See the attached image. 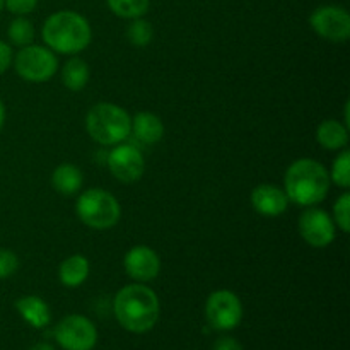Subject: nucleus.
Wrapping results in <instances>:
<instances>
[{"label": "nucleus", "instance_id": "1", "mask_svg": "<svg viewBox=\"0 0 350 350\" xmlns=\"http://www.w3.org/2000/svg\"><path fill=\"white\" fill-rule=\"evenodd\" d=\"M113 313L118 323L132 334H146L159 320V297L146 284H130L113 299Z\"/></svg>", "mask_w": 350, "mask_h": 350}, {"label": "nucleus", "instance_id": "2", "mask_svg": "<svg viewBox=\"0 0 350 350\" xmlns=\"http://www.w3.org/2000/svg\"><path fill=\"white\" fill-rule=\"evenodd\" d=\"M330 183V174L323 164L303 157L287 167L284 176V191L289 202L301 207H314L327 198Z\"/></svg>", "mask_w": 350, "mask_h": 350}, {"label": "nucleus", "instance_id": "3", "mask_svg": "<svg viewBox=\"0 0 350 350\" xmlns=\"http://www.w3.org/2000/svg\"><path fill=\"white\" fill-rule=\"evenodd\" d=\"M43 41L51 51L77 55L91 44L92 31L88 19L74 10H58L43 24Z\"/></svg>", "mask_w": 350, "mask_h": 350}, {"label": "nucleus", "instance_id": "4", "mask_svg": "<svg viewBox=\"0 0 350 350\" xmlns=\"http://www.w3.org/2000/svg\"><path fill=\"white\" fill-rule=\"evenodd\" d=\"M85 130L101 146H116L132 133V118L115 103H98L88 111Z\"/></svg>", "mask_w": 350, "mask_h": 350}, {"label": "nucleus", "instance_id": "5", "mask_svg": "<svg viewBox=\"0 0 350 350\" xmlns=\"http://www.w3.org/2000/svg\"><path fill=\"white\" fill-rule=\"evenodd\" d=\"M77 217L96 231L111 229L122 217V207L115 195L101 188H89L82 191L75 204Z\"/></svg>", "mask_w": 350, "mask_h": 350}, {"label": "nucleus", "instance_id": "6", "mask_svg": "<svg viewBox=\"0 0 350 350\" xmlns=\"http://www.w3.org/2000/svg\"><path fill=\"white\" fill-rule=\"evenodd\" d=\"M12 62L17 75L26 82H34V84L50 81L58 68V60L53 51L40 44L23 46Z\"/></svg>", "mask_w": 350, "mask_h": 350}, {"label": "nucleus", "instance_id": "7", "mask_svg": "<svg viewBox=\"0 0 350 350\" xmlns=\"http://www.w3.org/2000/svg\"><path fill=\"white\" fill-rule=\"evenodd\" d=\"M53 337L65 350H92L98 342V330L89 318L68 314L53 328Z\"/></svg>", "mask_w": 350, "mask_h": 350}, {"label": "nucleus", "instance_id": "8", "mask_svg": "<svg viewBox=\"0 0 350 350\" xmlns=\"http://www.w3.org/2000/svg\"><path fill=\"white\" fill-rule=\"evenodd\" d=\"M208 325L217 332L234 330L243 320V304L234 293L221 289L212 293L205 303Z\"/></svg>", "mask_w": 350, "mask_h": 350}, {"label": "nucleus", "instance_id": "9", "mask_svg": "<svg viewBox=\"0 0 350 350\" xmlns=\"http://www.w3.org/2000/svg\"><path fill=\"white\" fill-rule=\"evenodd\" d=\"M310 24L318 36L332 43H344L350 38V16L344 7H318L310 16Z\"/></svg>", "mask_w": 350, "mask_h": 350}, {"label": "nucleus", "instance_id": "10", "mask_svg": "<svg viewBox=\"0 0 350 350\" xmlns=\"http://www.w3.org/2000/svg\"><path fill=\"white\" fill-rule=\"evenodd\" d=\"M297 229H299L301 238L310 246H313V248H327L334 243L337 226H335L332 215L325 212L323 208L308 207L301 214Z\"/></svg>", "mask_w": 350, "mask_h": 350}, {"label": "nucleus", "instance_id": "11", "mask_svg": "<svg viewBox=\"0 0 350 350\" xmlns=\"http://www.w3.org/2000/svg\"><path fill=\"white\" fill-rule=\"evenodd\" d=\"M108 167L122 183H135L146 171V161L140 149L132 144H116L108 156Z\"/></svg>", "mask_w": 350, "mask_h": 350}, {"label": "nucleus", "instance_id": "12", "mask_svg": "<svg viewBox=\"0 0 350 350\" xmlns=\"http://www.w3.org/2000/svg\"><path fill=\"white\" fill-rule=\"evenodd\" d=\"M123 269L130 279L139 284H146L159 275L161 258L149 246H133L125 253Z\"/></svg>", "mask_w": 350, "mask_h": 350}, {"label": "nucleus", "instance_id": "13", "mask_svg": "<svg viewBox=\"0 0 350 350\" xmlns=\"http://www.w3.org/2000/svg\"><path fill=\"white\" fill-rule=\"evenodd\" d=\"M250 200H252L253 208L263 217H279L289 207V198L286 191L277 185H258L252 191Z\"/></svg>", "mask_w": 350, "mask_h": 350}, {"label": "nucleus", "instance_id": "14", "mask_svg": "<svg viewBox=\"0 0 350 350\" xmlns=\"http://www.w3.org/2000/svg\"><path fill=\"white\" fill-rule=\"evenodd\" d=\"M16 310L33 328H46L51 321V311L46 301L38 296H23L16 301Z\"/></svg>", "mask_w": 350, "mask_h": 350}, {"label": "nucleus", "instance_id": "15", "mask_svg": "<svg viewBox=\"0 0 350 350\" xmlns=\"http://www.w3.org/2000/svg\"><path fill=\"white\" fill-rule=\"evenodd\" d=\"M89 272H91V263L84 255H70L58 267V280L62 286L75 289L88 280Z\"/></svg>", "mask_w": 350, "mask_h": 350}, {"label": "nucleus", "instance_id": "16", "mask_svg": "<svg viewBox=\"0 0 350 350\" xmlns=\"http://www.w3.org/2000/svg\"><path fill=\"white\" fill-rule=\"evenodd\" d=\"M132 132L142 144L152 146L164 135V125L157 115L150 111H140L132 120Z\"/></svg>", "mask_w": 350, "mask_h": 350}, {"label": "nucleus", "instance_id": "17", "mask_svg": "<svg viewBox=\"0 0 350 350\" xmlns=\"http://www.w3.org/2000/svg\"><path fill=\"white\" fill-rule=\"evenodd\" d=\"M317 140L323 149L342 150L349 144V129L337 120H325L318 125Z\"/></svg>", "mask_w": 350, "mask_h": 350}, {"label": "nucleus", "instance_id": "18", "mask_svg": "<svg viewBox=\"0 0 350 350\" xmlns=\"http://www.w3.org/2000/svg\"><path fill=\"white\" fill-rule=\"evenodd\" d=\"M84 176L82 171L74 164H60L51 174V185L62 195H75L82 188Z\"/></svg>", "mask_w": 350, "mask_h": 350}, {"label": "nucleus", "instance_id": "19", "mask_svg": "<svg viewBox=\"0 0 350 350\" xmlns=\"http://www.w3.org/2000/svg\"><path fill=\"white\" fill-rule=\"evenodd\" d=\"M62 82H64V85L68 91H82L89 82V67L85 60L79 57L70 58L64 65V70H62Z\"/></svg>", "mask_w": 350, "mask_h": 350}, {"label": "nucleus", "instance_id": "20", "mask_svg": "<svg viewBox=\"0 0 350 350\" xmlns=\"http://www.w3.org/2000/svg\"><path fill=\"white\" fill-rule=\"evenodd\" d=\"M109 10L123 19H137L147 14L150 0H106Z\"/></svg>", "mask_w": 350, "mask_h": 350}, {"label": "nucleus", "instance_id": "21", "mask_svg": "<svg viewBox=\"0 0 350 350\" xmlns=\"http://www.w3.org/2000/svg\"><path fill=\"white\" fill-rule=\"evenodd\" d=\"M7 36H9L10 43L17 44V46H27V44H33L34 40V26L29 19H26L24 16L16 17L12 23L9 24V29H7Z\"/></svg>", "mask_w": 350, "mask_h": 350}, {"label": "nucleus", "instance_id": "22", "mask_svg": "<svg viewBox=\"0 0 350 350\" xmlns=\"http://www.w3.org/2000/svg\"><path fill=\"white\" fill-rule=\"evenodd\" d=\"M126 38L135 46H147L154 38L152 24L149 21L142 19V17L132 19L130 26L126 27Z\"/></svg>", "mask_w": 350, "mask_h": 350}, {"label": "nucleus", "instance_id": "23", "mask_svg": "<svg viewBox=\"0 0 350 350\" xmlns=\"http://www.w3.org/2000/svg\"><path fill=\"white\" fill-rule=\"evenodd\" d=\"M330 181H334L337 187L349 188L350 187V152L349 150H342L337 156V159L332 164Z\"/></svg>", "mask_w": 350, "mask_h": 350}, {"label": "nucleus", "instance_id": "24", "mask_svg": "<svg viewBox=\"0 0 350 350\" xmlns=\"http://www.w3.org/2000/svg\"><path fill=\"white\" fill-rule=\"evenodd\" d=\"M334 222L342 229V232L350 231V193L345 191L344 195L337 198L334 205Z\"/></svg>", "mask_w": 350, "mask_h": 350}, {"label": "nucleus", "instance_id": "25", "mask_svg": "<svg viewBox=\"0 0 350 350\" xmlns=\"http://www.w3.org/2000/svg\"><path fill=\"white\" fill-rule=\"evenodd\" d=\"M19 269V258L14 252L7 248H0V279L14 275Z\"/></svg>", "mask_w": 350, "mask_h": 350}, {"label": "nucleus", "instance_id": "26", "mask_svg": "<svg viewBox=\"0 0 350 350\" xmlns=\"http://www.w3.org/2000/svg\"><path fill=\"white\" fill-rule=\"evenodd\" d=\"M38 5V0H3V7L16 16H27Z\"/></svg>", "mask_w": 350, "mask_h": 350}, {"label": "nucleus", "instance_id": "27", "mask_svg": "<svg viewBox=\"0 0 350 350\" xmlns=\"http://www.w3.org/2000/svg\"><path fill=\"white\" fill-rule=\"evenodd\" d=\"M12 60H14L12 48L9 46V43L0 40V74H3V72L12 65Z\"/></svg>", "mask_w": 350, "mask_h": 350}, {"label": "nucleus", "instance_id": "28", "mask_svg": "<svg viewBox=\"0 0 350 350\" xmlns=\"http://www.w3.org/2000/svg\"><path fill=\"white\" fill-rule=\"evenodd\" d=\"M212 350H245L243 349V345L239 344L236 338L232 337H221L215 340L214 344V349Z\"/></svg>", "mask_w": 350, "mask_h": 350}, {"label": "nucleus", "instance_id": "29", "mask_svg": "<svg viewBox=\"0 0 350 350\" xmlns=\"http://www.w3.org/2000/svg\"><path fill=\"white\" fill-rule=\"evenodd\" d=\"M29 350H55V347H53V345L46 344V342H40V344L33 345V347H31Z\"/></svg>", "mask_w": 350, "mask_h": 350}, {"label": "nucleus", "instance_id": "30", "mask_svg": "<svg viewBox=\"0 0 350 350\" xmlns=\"http://www.w3.org/2000/svg\"><path fill=\"white\" fill-rule=\"evenodd\" d=\"M3 123H5V106H3V101L0 99V130L3 129Z\"/></svg>", "mask_w": 350, "mask_h": 350}, {"label": "nucleus", "instance_id": "31", "mask_svg": "<svg viewBox=\"0 0 350 350\" xmlns=\"http://www.w3.org/2000/svg\"><path fill=\"white\" fill-rule=\"evenodd\" d=\"M2 9H3V0H0V12H2Z\"/></svg>", "mask_w": 350, "mask_h": 350}]
</instances>
